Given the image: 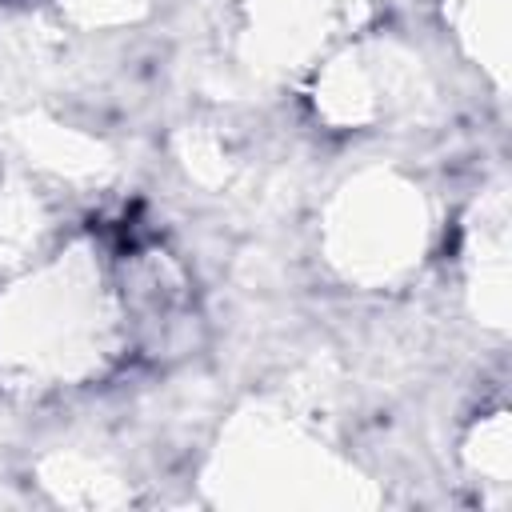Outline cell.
<instances>
[{
    "mask_svg": "<svg viewBox=\"0 0 512 512\" xmlns=\"http://www.w3.org/2000/svg\"><path fill=\"white\" fill-rule=\"evenodd\" d=\"M260 12L272 20V28H280L284 32V20H288V0H276V4H260ZM292 12L300 16V12H308V16H320V4H300V0H292Z\"/></svg>",
    "mask_w": 512,
    "mask_h": 512,
    "instance_id": "obj_3",
    "label": "cell"
},
{
    "mask_svg": "<svg viewBox=\"0 0 512 512\" xmlns=\"http://www.w3.org/2000/svg\"><path fill=\"white\" fill-rule=\"evenodd\" d=\"M360 196H348V248L356 244V256H348V272L360 276H392L412 264V252L420 256L424 232H428V212L420 192L412 196L408 184L396 180H372L356 188Z\"/></svg>",
    "mask_w": 512,
    "mask_h": 512,
    "instance_id": "obj_2",
    "label": "cell"
},
{
    "mask_svg": "<svg viewBox=\"0 0 512 512\" xmlns=\"http://www.w3.org/2000/svg\"><path fill=\"white\" fill-rule=\"evenodd\" d=\"M132 352L112 264L96 248H68L0 296V368L24 388H60L100 376Z\"/></svg>",
    "mask_w": 512,
    "mask_h": 512,
    "instance_id": "obj_1",
    "label": "cell"
}]
</instances>
